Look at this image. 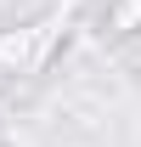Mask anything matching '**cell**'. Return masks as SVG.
Wrapping results in <instances>:
<instances>
[{
    "instance_id": "6da1fadb",
    "label": "cell",
    "mask_w": 141,
    "mask_h": 147,
    "mask_svg": "<svg viewBox=\"0 0 141 147\" xmlns=\"http://www.w3.org/2000/svg\"><path fill=\"white\" fill-rule=\"evenodd\" d=\"M62 34H68V6H56V11L23 23V28H6V34H0V74H6V79L40 74V68L56 57Z\"/></svg>"
},
{
    "instance_id": "7a4b0ae2",
    "label": "cell",
    "mask_w": 141,
    "mask_h": 147,
    "mask_svg": "<svg viewBox=\"0 0 141 147\" xmlns=\"http://www.w3.org/2000/svg\"><path fill=\"white\" fill-rule=\"evenodd\" d=\"M107 17H113L119 34H136V28H141V0H113V11H107Z\"/></svg>"
}]
</instances>
